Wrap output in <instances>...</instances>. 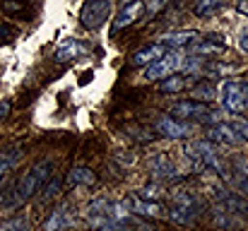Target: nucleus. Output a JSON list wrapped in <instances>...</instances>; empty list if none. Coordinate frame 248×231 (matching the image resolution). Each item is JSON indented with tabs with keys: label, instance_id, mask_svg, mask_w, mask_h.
I'll return each instance as SVG.
<instances>
[{
	"label": "nucleus",
	"instance_id": "nucleus-1",
	"mask_svg": "<svg viewBox=\"0 0 248 231\" xmlns=\"http://www.w3.org/2000/svg\"><path fill=\"white\" fill-rule=\"evenodd\" d=\"M51 171H53V161H51V159H41L39 164H34V166L19 178V183L15 185V190L10 193V198L0 205V212H2V215L15 212V210H19L27 200H31V198L39 193V188L53 176Z\"/></svg>",
	"mask_w": 248,
	"mask_h": 231
},
{
	"label": "nucleus",
	"instance_id": "nucleus-2",
	"mask_svg": "<svg viewBox=\"0 0 248 231\" xmlns=\"http://www.w3.org/2000/svg\"><path fill=\"white\" fill-rule=\"evenodd\" d=\"M198 68V58L195 56H183L178 51H166L164 58H159L155 65L145 68V79L155 82V79H166V77L176 75L178 70H193Z\"/></svg>",
	"mask_w": 248,
	"mask_h": 231
},
{
	"label": "nucleus",
	"instance_id": "nucleus-3",
	"mask_svg": "<svg viewBox=\"0 0 248 231\" xmlns=\"http://www.w3.org/2000/svg\"><path fill=\"white\" fill-rule=\"evenodd\" d=\"M219 94L227 111L241 113L248 108V82H224Z\"/></svg>",
	"mask_w": 248,
	"mask_h": 231
},
{
	"label": "nucleus",
	"instance_id": "nucleus-4",
	"mask_svg": "<svg viewBox=\"0 0 248 231\" xmlns=\"http://www.w3.org/2000/svg\"><path fill=\"white\" fill-rule=\"evenodd\" d=\"M111 15V2L108 0H92V2H84L82 12H80V19H82V27L87 29H96L101 27Z\"/></svg>",
	"mask_w": 248,
	"mask_h": 231
},
{
	"label": "nucleus",
	"instance_id": "nucleus-5",
	"mask_svg": "<svg viewBox=\"0 0 248 231\" xmlns=\"http://www.w3.org/2000/svg\"><path fill=\"white\" fill-rule=\"evenodd\" d=\"M173 113L178 116H186V118H198V121H205V123H215L219 121V111H210L207 104H200V101H181L173 106Z\"/></svg>",
	"mask_w": 248,
	"mask_h": 231
},
{
	"label": "nucleus",
	"instance_id": "nucleus-6",
	"mask_svg": "<svg viewBox=\"0 0 248 231\" xmlns=\"http://www.w3.org/2000/svg\"><path fill=\"white\" fill-rule=\"evenodd\" d=\"M150 171H152V176H155L157 183H169V181H178V178H181L176 164H173L164 152L155 154V156L150 159Z\"/></svg>",
	"mask_w": 248,
	"mask_h": 231
},
{
	"label": "nucleus",
	"instance_id": "nucleus-7",
	"mask_svg": "<svg viewBox=\"0 0 248 231\" xmlns=\"http://www.w3.org/2000/svg\"><path fill=\"white\" fill-rule=\"evenodd\" d=\"M73 219H75V207H73L70 202H65V205L56 207V210L48 215V219L44 222L41 231H65L73 224Z\"/></svg>",
	"mask_w": 248,
	"mask_h": 231
},
{
	"label": "nucleus",
	"instance_id": "nucleus-8",
	"mask_svg": "<svg viewBox=\"0 0 248 231\" xmlns=\"http://www.w3.org/2000/svg\"><path fill=\"white\" fill-rule=\"evenodd\" d=\"M164 56H166V48L162 44H150V46H142L140 51H135L130 56V65L133 68H150V65H155Z\"/></svg>",
	"mask_w": 248,
	"mask_h": 231
},
{
	"label": "nucleus",
	"instance_id": "nucleus-9",
	"mask_svg": "<svg viewBox=\"0 0 248 231\" xmlns=\"http://www.w3.org/2000/svg\"><path fill=\"white\" fill-rule=\"evenodd\" d=\"M207 142H217V145H227V147L241 145L239 135L232 130L229 123H217L215 128H210V130H207Z\"/></svg>",
	"mask_w": 248,
	"mask_h": 231
},
{
	"label": "nucleus",
	"instance_id": "nucleus-10",
	"mask_svg": "<svg viewBox=\"0 0 248 231\" xmlns=\"http://www.w3.org/2000/svg\"><path fill=\"white\" fill-rule=\"evenodd\" d=\"M215 198L222 202V210L227 212H239V215H248V200L241 198L239 193H232V190H215Z\"/></svg>",
	"mask_w": 248,
	"mask_h": 231
},
{
	"label": "nucleus",
	"instance_id": "nucleus-11",
	"mask_svg": "<svg viewBox=\"0 0 248 231\" xmlns=\"http://www.w3.org/2000/svg\"><path fill=\"white\" fill-rule=\"evenodd\" d=\"M157 130H159V135L171 138V140H178V138L190 135V128H188L186 123L171 118V116H159V121H157Z\"/></svg>",
	"mask_w": 248,
	"mask_h": 231
},
{
	"label": "nucleus",
	"instance_id": "nucleus-12",
	"mask_svg": "<svg viewBox=\"0 0 248 231\" xmlns=\"http://www.w3.org/2000/svg\"><path fill=\"white\" fill-rule=\"evenodd\" d=\"M198 31L195 29H183V31H169L164 34V39H162V46L164 48H178V46H188V44H195L198 41Z\"/></svg>",
	"mask_w": 248,
	"mask_h": 231
},
{
	"label": "nucleus",
	"instance_id": "nucleus-13",
	"mask_svg": "<svg viewBox=\"0 0 248 231\" xmlns=\"http://www.w3.org/2000/svg\"><path fill=\"white\" fill-rule=\"evenodd\" d=\"M142 10H145L142 2L123 5L121 12H118V17H116V22H113V31H118V29H123V27H128V24H133V22L138 19V12H142Z\"/></svg>",
	"mask_w": 248,
	"mask_h": 231
},
{
	"label": "nucleus",
	"instance_id": "nucleus-14",
	"mask_svg": "<svg viewBox=\"0 0 248 231\" xmlns=\"http://www.w3.org/2000/svg\"><path fill=\"white\" fill-rule=\"evenodd\" d=\"M94 181H96V176H94V171L89 166H75V169H70L68 171V178H65V183L70 188H75V185H92Z\"/></svg>",
	"mask_w": 248,
	"mask_h": 231
},
{
	"label": "nucleus",
	"instance_id": "nucleus-15",
	"mask_svg": "<svg viewBox=\"0 0 248 231\" xmlns=\"http://www.w3.org/2000/svg\"><path fill=\"white\" fill-rule=\"evenodd\" d=\"M190 101H200V104H207V101H212L215 96H217V87L212 84V82H198L193 89H190Z\"/></svg>",
	"mask_w": 248,
	"mask_h": 231
},
{
	"label": "nucleus",
	"instance_id": "nucleus-16",
	"mask_svg": "<svg viewBox=\"0 0 248 231\" xmlns=\"http://www.w3.org/2000/svg\"><path fill=\"white\" fill-rule=\"evenodd\" d=\"M130 205H133V212H138V215H142V217H159V215H162V207H159L157 202H147V200H142L140 195H133V198H130Z\"/></svg>",
	"mask_w": 248,
	"mask_h": 231
},
{
	"label": "nucleus",
	"instance_id": "nucleus-17",
	"mask_svg": "<svg viewBox=\"0 0 248 231\" xmlns=\"http://www.w3.org/2000/svg\"><path fill=\"white\" fill-rule=\"evenodd\" d=\"M19 159H22V147H15V150H7V152L0 154V178L12 173V169L19 164Z\"/></svg>",
	"mask_w": 248,
	"mask_h": 231
},
{
	"label": "nucleus",
	"instance_id": "nucleus-18",
	"mask_svg": "<svg viewBox=\"0 0 248 231\" xmlns=\"http://www.w3.org/2000/svg\"><path fill=\"white\" fill-rule=\"evenodd\" d=\"M224 48H227V41L217 34H210L207 39L195 41V51H200V53H215V51H224Z\"/></svg>",
	"mask_w": 248,
	"mask_h": 231
},
{
	"label": "nucleus",
	"instance_id": "nucleus-19",
	"mask_svg": "<svg viewBox=\"0 0 248 231\" xmlns=\"http://www.w3.org/2000/svg\"><path fill=\"white\" fill-rule=\"evenodd\" d=\"M84 48L75 41V39H70V41H65L58 51H56V61L58 63H65V61H73V58H78L80 53H82Z\"/></svg>",
	"mask_w": 248,
	"mask_h": 231
},
{
	"label": "nucleus",
	"instance_id": "nucleus-20",
	"mask_svg": "<svg viewBox=\"0 0 248 231\" xmlns=\"http://www.w3.org/2000/svg\"><path fill=\"white\" fill-rule=\"evenodd\" d=\"M169 217L176 222V224H195V219H198V210H188V207H171V212H169Z\"/></svg>",
	"mask_w": 248,
	"mask_h": 231
},
{
	"label": "nucleus",
	"instance_id": "nucleus-21",
	"mask_svg": "<svg viewBox=\"0 0 248 231\" xmlns=\"http://www.w3.org/2000/svg\"><path fill=\"white\" fill-rule=\"evenodd\" d=\"M219 10H224V2H219V0H200V2H195V7H193V12H195L198 17H210V15H215V12H219Z\"/></svg>",
	"mask_w": 248,
	"mask_h": 231
},
{
	"label": "nucleus",
	"instance_id": "nucleus-22",
	"mask_svg": "<svg viewBox=\"0 0 248 231\" xmlns=\"http://www.w3.org/2000/svg\"><path fill=\"white\" fill-rule=\"evenodd\" d=\"M173 202H176V207H188V210H200V198L195 195V193H173Z\"/></svg>",
	"mask_w": 248,
	"mask_h": 231
},
{
	"label": "nucleus",
	"instance_id": "nucleus-23",
	"mask_svg": "<svg viewBox=\"0 0 248 231\" xmlns=\"http://www.w3.org/2000/svg\"><path fill=\"white\" fill-rule=\"evenodd\" d=\"M183 87H186V77L183 75H171L157 84V89H159V92H166V94H176V92H181Z\"/></svg>",
	"mask_w": 248,
	"mask_h": 231
},
{
	"label": "nucleus",
	"instance_id": "nucleus-24",
	"mask_svg": "<svg viewBox=\"0 0 248 231\" xmlns=\"http://www.w3.org/2000/svg\"><path fill=\"white\" fill-rule=\"evenodd\" d=\"M0 231H29V222H27V217H12V219L2 222Z\"/></svg>",
	"mask_w": 248,
	"mask_h": 231
},
{
	"label": "nucleus",
	"instance_id": "nucleus-25",
	"mask_svg": "<svg viewBox=\"0 0 248 231\" xmlns=\"http://www.w3.org/2000/svg\"><path fill=\"white\" fill-rule=\"evenodd\" d=\"M61 176H51L48 181H46V185H44V195H41V200H48V198H53V195H58L61 193Z\"/></svg>",
	"mask_w": 248,
	"mask_h": 231
},
{
	"label": "nucleus",
	"instance_id": "nucleus-26",
	"mask_svg": "<svg viewBox=\"0 0 248 231\" xmlns=\"http://www.w3.org/2000/svg\"><path fill=\"white\" fill-rule=\"evenodd\" d=\"M229 125H232V130L239 135L241 142H248V121H234V123H229Z\"/></svg>",
	"mask_w": 248,
	"mask_h": 231
},
{
	"label": "nucleus",
	"instance_id": "nucleus-27",
	"mask_svg": "<svg viewBox=\"0 0 248 231\" xmlns=\"http://www.w3.org/2000/svg\"><path fill=\"white\" fill-rule=\"evenodd\" d=\"M140 198H142V200H155V198H159V185L155 183V185L142 188V190H140Z\"/></svg>",
	"mask_w": 248,
	"mask_h": 231
},
{
	"label": "nucleus",
	"instance_id": "nucleus-28",
	"mask_svg": "<svg viewBox=\"0 0 248 231\" xmlns=\"http://www.w3.org/2000/svg\"><path fill=\"white\" fill-rule=\"evenodd\" d=\"M10 34H12V29H10L7 24H0V41H5V39H10Z\"/></svg>",
	"mask_w": 248,
	"mask_h": 231
},
{
	"label": "nucleus",
	"instance_id": "nucleus-29",
	"mask_svg": "<svg viewBox=\"0 0 248 231\" xmlns=\"http://www.w3.org/2000/svg\"><path fill=\"white\" fill-rule=\"evenodd\" d=\"M22 7H24V5H19V2H5V10H7V12H19Z\"/></svg>",
	"mask_w": 248,
	"mask_h": 231
},
{
	"label": "nucleus",
	"instance_id": "nucleus-30",
	"mask_svg": "<svg viewBox=\"0 0 248 231\" xmlns=\"http://www.w3.org/2000/svg\"><path fill=\"white\" fill-rule=\"evenodd\" d=\"M10 113V101H0V121Z\"/></svg>",
	"mask_w": 248,
	"mask_h": 231
},
{
	"label": "nucleus",
	"instance_id": "nucleus-31",
	"mask_svg": "<svg viewBox=\"0 0 248 231\" xmlns=\"http://www.w3.org/2000/svg\"><path fill=\"white\" fill-rule=\"evenodd\" d=\"M239 48L248 53V34H241V39H239Z\"/></svg>",
	"mask_w": 248,
	"mask_h": 231
},
{
	"label": "nucleus",
	"instance_id": "nucleus-32",
	"mask_svg": "<svg viewBox=\"0 0 248 231\" xmlns=\"http://www.w3.org/2000/svg\"><path fill=\"white\" fill-rule=\"evenodd\" d=\"M5 195H7V193H5V190H2V185H0V205L5 202Z\"/></svg>",
	"mask_w": 248,
	"mask_h": 231
},
{
	"label": "nucleus",
	"instance_id": "nucleus-33",
	"mask_svg": "<svg viewBox=\"0 0 248 231\" xmlns=\"http://www.w3.org/2000/svg\"><path fill=\"white\" fill-rule=\"evenodd\" d=\"M246 173H248V164H246Z\"/></svg>",
	"mask_w": 248,
	"mask_h": 231
}]
</instances>
